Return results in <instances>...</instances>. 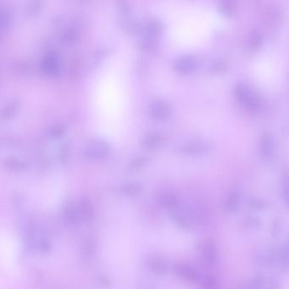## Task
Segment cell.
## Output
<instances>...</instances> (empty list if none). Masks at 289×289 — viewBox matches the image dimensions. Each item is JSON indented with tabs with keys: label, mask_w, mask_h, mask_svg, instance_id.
<instances>
[{
	"label": "cell",
	"mask_w": 289,
	"mask_h": 289,
	"mask_svg": "<svg viewBox=\"0 0 289 289\" xmlns=\"http://www.w3.org/2000/svg\"><path fill=\"white\" fill-rule=\"evenodd\" d=\"M240 203V197L238 192L232 191L227 194L224 202L225 211L227 213L235 212L238 210V205Z\"/></svg>",
	"instance_id": "8fae6325"
},
{
	"label": "cell",
	"mask_w": 289,
	"mask_h": 289,
	"mask_svg": "<svg viewBox=\"0 0 289 289\" xmlns=\"http://www.w3.org/2000/svg\"><path fill=\"white\" fill-rule=\"evenodd\" d=\"M202 258L205 263L210 266L216 263L218 259V252L216 245L212 242H206L202 247Z\"/></svg>",
	"instance_id": "ba28073f"
},
{
	"label": "cell",
	"mask_w": 289,
	"mask_h": 289,
	"mask_svg": "<svg viewBox=\"0 0 289 289\" xmlns=\"http://www.w3.org/2000/svg\"><path fill=\"white\" fill-rule=\"evenodd\" d=\"M262 41H263V37H262L261 31H259L258 30H253L247 36L246 42H245L247 49L251 52L258 50L262 44Z\"/></svg>",
	"instance_id": "30bf717a"
},
{
	"label": "cell",
	"mask_w": 289,
	"mask_h": 289,
	"mask_svg": "<svg viewBox=\"0 0 289 289\" xmlns=\"http://www.w3.org/2000/svg\"><path fill=\"white\" fill-rule=\"evenodd\" d=\"M207 143L204 140L193 139L181 145L180 147V150L182 153H187L190 155H199L207 150Z\"/></svg>",
	"instance_id": "5b68a950"
},
{
	"label": "cell",
	"mask_w": 289,
	"mask_h": 289,
	"mask_svg": "<svg viewBox=\"0 0 289 289\" xmlns=\"http://www.w3.org/2000/svg\"><path fill=\"white\" fill-rule=\"evenodd\" d=\"M175 272L181 279L187 282H197L199 280L198 272H196L193 267H189L187 265L183 264L177 265L175 267Z\"/></svg>",
	"instance_id": "9c48e42d"
},
{
	"label": "cell",
	"mask_w": 289,
	"mask_h": 289,
	"mask_svg": "<svg viewBox=\"0 0 289 289\" xmlns=\"http://www.w3.org/2000/svg\"><path fill=\"white\" fill-rule=\"evenodd\" d=\"M235 94L238 101L249 111H258L261 107V100L249 86L238 83L235 87Z\"/></svg>",
	"instance_id": "6da1fadb"
},
{
	"label": "cell",
	"mask_w": 289,
	"mask_h": 289,
	"mask_svg": "<svg viewBox=\"0 0 289 289\" xmlns=\"http://www.w3.org/2000/svg\"><path fill=\"white\" fill-rule=\"evenodd\" d=\"M278 261L282 267L289 268V239L282 247L278 254Z\"/></svg>",
	"instance_id": "9a60e30c"
},
{
	"label": "cell",
	"mask_w": 289,
	"mask_h": 289,
	"mask_svg": "<svg viewBox=\"0 0 289 289\" xmlns=\"http://www.w3.org/2000/svg\"><path fill=\"white\" fill-rule=\"evenodd\" d=\"M41 69L46 75L54 76L60 71V60L56 52L48 51L41 60Z\"/></svg>",
	"instance_id": "277c9868"
},
{
	"label": "cell",
	"mask_w": 289,
	"mask_h": 289,
	"mask_svg": "<svg viewBox=\"0 0 289 289\" xmlns=\"http://www.w3.org/2000/svg\"><path fill=\"white\" fill-rule=\"evenodd\" d=\"M148 267L153 273L158 275H163L166 272V265L160 259H152L148 262Z\"/></svg>",
	"instance_id": "5bb4252c"
},
{
	"label": "cell",
	"mask_w": 289,
	"mask_h": 289,
	"mask_svg": "<svg viewBox=\"0 0 289 289\" xmlns=\"http://www.w3.org/2000/svg\"><path fill=\"white\" fill-rule=\"evenodd\" d=\"M259 148L260 154L264 160L266 161L272 160L275 153V139L272 132L265 131L263 134H261Z\"/></svg>",
	"instance_id": "3957f363"
},
{
	"label": "cell",
	"mask_w": 289,
	"mask_h": 289,
	"mask_svg": "<svg viewBox=\"0 0 289 289\" xmlns=\"http://www.w3.org/2000/svg\"><path fill=\"white\" fill-rule=\"evenodd\" d=\"M162 141H163V136L161 134H159V132H150L146 134L144 138L143 139V144L144 145L145 147L152 148L160 144Z\"/></svg>",
	"instance_id": "4fadbf2b"
},
{
	"label": "cell",
	"mask_w": 289,
	"mask_h": 289,
	"mask_svg": "<svg viewBox=\"0 0 289 289\" xmlns=\"http://www.w3.org/2000/svg\"><path fill=\"white\" fill-rule=\"evenodd\" d=\"M282 195L287 206L289 208V170L284 171L282 178Z\"/></svg>",
	"instance_id": "2e32d148"
},
{
	"label": "cell",
	"mask_w": 289,
	"mask_h": 289,
	"mask_svg": "<svg viewBox=\"0 0 289 289\" xmlns=\"http://www.w3.org/2000/svg\"><path fill=\"white\" fill-rule=\"evenodd\" d=\"M149 112L151 117H153L154 119H165L170 115V105L165 100L157 99L151 103Z\"/></svg>",
	"instance_id": "8992f818"
},
{
	"label": "cell",
	"mask_w": 289,
	"mask_h": 289,
	"mask_svg": "<svg viewBox=\"0 0 289 289\" xmlns=\"http://www.w3.org/2000/svg\"><path fill=\"white\" fill-rule=\"evenodd\" d=\"M197 60L193 55L185 54L178 57L174 62V68L180 73H189L195 69Z\"/></svg>",
	"instance_id": "52a82bcc"
},
{
	"label": "cell",
	"mask_w": 289,
	"mask_h": 289,
	"mask_svg": "<svg viewBox=\"0 0 289 289\" xmlns=\"http://www.w3.org/2000/svg\"><path fill=\"white\" fill-rule=\"evenodd\" d=\"M220 9L225 14H232L234 9V4L230 1H223L220 3Z\"/></svg>",
	"instance_id": "83f0119b"
},
{
	"label": "cell",
	"mask_w": 289,
	"mask_h": 289,
	"mask_svg": "<svg viewBox=\"0 0 289 289\" xmlns=\"http://www.w3.org/2000/svg\"><path fill=\"white\" fill-rule=\"evenodd\" d=\"M147 162V158L146 156L141 155L137 157L134 159L133 161L131 162L129 164V169L131 170H139L140 168H142Z\"/></svg>",
	"instance_id": "603a6c76"
},
{
	"label": "cell",
	"mask_w": 289,
	"mask_h": 289,
	"mask_svg": "<svg viewBox=\"0 0 289 289\" xmlns=\"http://www.w3.org/2000/svg\"><path fill=\"white\" fill-rule=\"evenodd\" d=\"M10 22H11V13L8 8L2 7L0 9V23L2 31L9 27Z\"/></svg>",
	"instance_id": "ac0fdd59"
},
{
	"label": "cell",
	"mask_w": 289,
	"mask_h": 289,
	"mask_svg": "<svg viewBox=\"0 0 289 289\" xmlns=\"http://www.w3.org/2000/svg\"><path fill=\"white\" fill-rule=\"evenodd\" d=\"M141 187L137 183H128L120 187V192L128 196H136L141 192Z\"/></svg>",
	"instance_id": "d6986e66"
},
{
	"label": "cell",
	"mask_w": 289,
	"mask_h": 289,
	"mask_svg": "<svg viewBox=\"0 0 289 289\" xmlns=\"http://www.w3.org/2000/svg\"><path fill=\"white\" fill-rule=\"evenodd\" d=\"M5 164L7 167L12 170H21L26 167V163L14 157H9L5 159Z\"/></svg>",
	"instance_id": "7402d4cb"
},
{
	"label": "cell",
	"mask_w": 289,
	"mask_h": 289,
	"mask_svg": "<svg viewBox=\"0 0 289 289\" xmlns=\"http://www.w3.org/2000/svg\"><path fill=\"white\" fill-rule=\"evenodd\" d=\"M146 37L154 38L160 34L163 30L162 23L158 20H147L144 26Z\"/></svg>",
	"instance_id": "7c38bea8"
},
{
	"label": "cell",
	"mask_w": 289,
	"mask_h": 289,
	"mask_svg": "<svg viewBox=\"0 0 289 289\" xmlns=\"http://www.w3.org/2000/svg\"><path fill=\"white\" fill-rule=\"evenodd\" d=\"M42 5V2H40L38 0H33L27 3L26 7V12L28 14H33L37 13L39 10Z\"/></svg>",
	"instance_id": "4316f807"
},
{
	"label": "cell",
	"mask_w": 289,
	"mask_h": 289,
	"mask_svg": "<svg viewBox=\"0 0 289 289\" xmlns=\"http://www.w3.org/2000/svg\"><path fill=\"white\" fill-rule=\"evenodd\" d=\"M201 289H219L218 283L213 277H206L201 284Z\"/></svg>",
	"instance_id": "d4e9b609"
},
{
	"label": "cell",
	"mask_w": 289,
	"mask_h": 289,
	"mask_svg": "<svg viewBox=\"0 0 289 289\" xmlns=\"http://www.w3.org/2000/svg\"><path fill=\"white\" fill-rule=\"evenodd\" d=\"M78 211L75 210L72 206H69L65 212V220L71 224H75L78 220Z\"/></svg>",
	"instance_id": "cb8c5ba5"
},
{
	"label": "cell",
	"mask_w": 289,
	"mask_h": 289,
	"mask_svg": "<svg viewBox=\"0 0 289 289\" xmlns=\"http://www.w3.org/2000/svg\"><path fill=\"white\" fill-rule=\"evenodd\" d=\"M111 151V146L102 139H94L87 143L82 153L89 159H102Z\"/></svg>",
	"instance_id": "7a4b0ae2"
},
{
	"label": "cell",
	"mask_w": 289,
	"mask_h": 289,
	"mask_svg": "<svg viewBox=\"0 0 289 289\" xmlns=\"http://www.w3.org/2000/svg\"><path fill=\"white\" fill-rule=\"evenodd\" d=\"M161 204L167 208H176L178 205V198L172 193H166L161 196Z\"/></svg>",
	"instance_id": "e0dca14e"
},
{
	"label": "cell",
	"mask_w": 289,
	"mask_h": 289,
	"mask_svg": "<svg viewBox=\"0 0 289 289\" xmlns=\"http://www.w3.org/2000/svg\"><path fill=\"white\" fill-rule=\"evenodd\" d=\"M18 102L16 100H11L8 104H6L5 106L3 107L1 116L3 119H8L11 117L15 111L17 110Z\"/></svg>",
	"instance_id": "ffe728a7"
},
{
	"label": "cell",
	"mask_w": 289,
	"mask_h": 289,
	"mask_svg": "<svg viewBox=\"0 0 289 289\" xmlns=\"http://www.w3.org/2000/svg\"><path fill=\"white\" fill-rule=\"evenodd\" d=\"M79 211L81 213V216H83V218L86 220H90L94 216V210L91 205L90 203L86 200H82L80 203Z\"/></svg>",
	"instance_id": "44dd1931"
},
{
	"label": "cell",
	"mask_w": 289,
	"mask_h": 289,
	"mask_svg": "<svg viewBox=\"0 0 289 289\" xmlns=\"http://www.w3.org/2000/svg\"><path fill=\"white\" fill-rule=\"evenodd\" d=\"M65 132V128L62 124H56V125L52 126L51 128L48 129V134L49 137L52 138H56L62 135L63 133Z\"/></svg>",
	"instance_id": "484cf974"
}]
</instances>
